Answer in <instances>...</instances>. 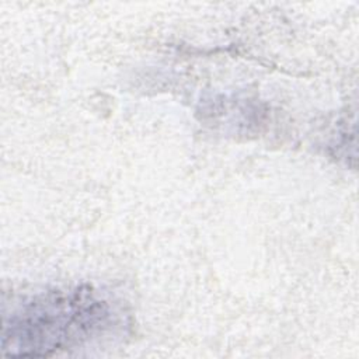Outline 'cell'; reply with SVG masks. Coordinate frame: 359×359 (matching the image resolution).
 Here are the masks:
<instances>
[{
    "label": "cell",
    "instance_id": "6da1fadb",
    "mask_svg": "<svg viewBox=\"0 0 359 359\" xmlns=\"http://www.w3.org/2000/svg\"><path fill=\"white\" fill-rule=\"evenodd\" d=\"M107 316L102 302L86 292L48 293L34 297L15 310L3 328V352L7 355H46L74 337H84Z\"/></svg>",
    "mask_w": 359,
    "mask_h": 359
}]
</instances>
